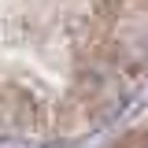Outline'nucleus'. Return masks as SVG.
Masks as SVG:
<instances>
[{
	"instance_id": "1",
	"label": "nucleus",
	"mask_w": 148,
	"mask_h": 148,
	"mask_svg": "<svg viewBox=\"0 0 148 148\" xmlns=\"http://www.w3.org/2000/svg\"><path fill=\"white\" fill-rule=\"evenodd\" d=\"M111 148H148V133L145 130H133V133H126L122 141H115Z\"/></svg>"
}]
</instances>
